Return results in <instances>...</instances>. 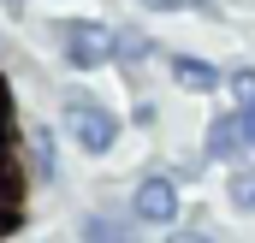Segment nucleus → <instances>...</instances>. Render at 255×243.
Returning a JSON list of instances; mask_svg holds the SVG:
<instances>
[{"instance_id":"obj_1","label":"nucleus","mask_w":255,"mask_h":243,"mask_svg":"<svg viewBox=\"0 0 255 243\" xmlns=\"http://www.w3.org/2000/svg\"><path fill=\"white\" fill-rule=\"evenodd\" d=\"M60 42H65V60L77 65V71H95V65H107L119 54V36H113L107 24H89V18L60 24Z\"/></svg>"},{"instance_id":"obj_2","label":"nucleus","mask_w":255,"mask_h":243,"mask_svg":"<svg viewBox=\"0 0 255 243\" xmlns=\"http://www.w3.org/2000/svg\"><path fill=\"white\" fill-rule=\"evenodd\" d=\"M65 124H71L77 148H89V154H107L113 136H119V119H113L101 101H89V95H71V101H65Z\"/></svg>"},{"instance_id":"obj_3","label":"nucleus","mask_w":255,"mask_h":243,"mask_svg":"<svg viewBox=\"0 0 255 243\" xmlns=\"http://www.w3.org/2000/svg\"><path fill=\"white\" fill-rule=\"evenodd\" d=\"M130 220H136V226H172V220H178V184L166 178V172H148V178L136 184Z\"/></svg>"},{"instance_id":"obj_4","label":"nucleus","mask_w":255,"mask_h":243,"mask_svg":"<svg viewBox=\"0 0 255 243\" xmlns=\"http://www.w3.org/2000/svg\"><path fill=\"white\" fill-rule=\"evenodd\" d=\"M172 83L190 89V95H208V89L220 83V71H214L208 60H196V54H172Z\"/></svg>"},{"instance_id":"obj_5","label":"nucleus","mask_w":255,"mask_h":243,"mask_svg":"<svg viewBox=\"0 0 255 243\" xmlns=\"http://www.w3.org/2000/svg\"><path fill=\"white\" fill-rule=\"evenodd\" d=\"M83 243H136V226L113 220V214H89L83 220Z\"/></svg>"},{"instance_id":"obj_6","label":"nucleus","mask_w":255,"mask_h":243,"mask_svg":"<svg viewBox=\"0 0 255 243\" xmlns=\"http://www.w3.org/2000/svg\"><path fill=\"white\" fill-rule=\"evenodd\" d=\"M238 148H244V119H214V124H208V154L232 160Z\"/></svg>"},{"instance_id":"obj_7","label":"nucleus","mask_w":255,"mask_h":243,"mask_svg":"<svg viewBox=\"0 0 255 243\" xmlns=\"http://www.w3.org/2000/svg\"><path fill=\"white\" fill-rule=\"evenodd\" d=\"M226 83H232V101H238L244 113H255V65H238Z\"/></svg>"},{"instance_id":"obj_8","label":"nucleus","mask_w":255,"mask_h":243,"mask_svg":"<svg viewBox=\"0 0 255 243\" xmlns=\"http://www.w3.org/2000/svg\"><path fill=\"white\" fill-rule=\"evenodd\" d=\"M18 226V190H12V178H0V238Z\"/></svg>"},{"instance_id":"obj_9","label":"nucleus","mask_w":255,"mask_h":243,"mask_svg":"<svg viewBox=\"0 0 255 243\" xmlns=\"http://www.w3.org/2000/svg\"><path fill=\"white\" fill-rule=\"evenodd\" d=\"M232 202L238 208H255V172H232Z\"/></svg>"},{"instance_id":"obj_10","label":"nucleus","mask_w":255,"mask_h":243,"mask_svg":"<svg viewBox=\"0 0 255 243\" xmlns=\"http://www.w3.org/2000/svg\"><path fill=\"white\" fill-rule=\"evenodd\" d=\"M119 54H130V60H148V36H136V30H119Z\"/></svg>"},{"instance_id":"obj_11","label":"nucleus","mask_w":255,"mask_h":243,"mask_svg":"<svg viewBox=\"0 0 255 243\" xmlns=\"http://www.w3.org/2000/svg\"><path fill=\"white\" fill-rule=\"evenodd\" d=\"M142 6H154V12H178V6H196V0H142ZM208 6V0H202Z\"/></svg>"},{"instance_id":"obj_12","label":"nucleus","mask_w":255,"mask_h":243,"mask_svg":"<svg viewBox=\"0 0 255 243\" xmlns=\"http://www.w3.org/2000/svg\"><path fill=\"white\" fill-rule=\"evenodd\" d=\"M166 243H214V238H208V232H172Z\"/></svg>"},{"instance_id":"obj_13","label":"nucleus","mask_w":255,"mask_h":243,"mask_svg":"<svg viewBox=\"0 0 255 243\" xmlns=\"http://www.w3.org/2000/svg\"><path fill=\"white\" fill-rule=\"evenodd\" d=\"M244 119V148H255V113H238Z\"/></svg>"},{"instance_id":"obj_14","label":"nucleus","mask_w":255,"mask_h":243,"mask_svg":"<svg viewBox=\"0 0 255 243\" xmlns=\"http://www.w3.org/2000/svg\"><path fill=\"white\" fill-rule=\"evenodd\" d=\"M12 172V148H6V136H0V178Z\"/></svg>"},{"instance_id":"obj_15","label":"nucleus","mask_w":255,"mask_h":243,"mask_svg":"<svg viewBox=\"0 0 255 243\" xmlns=\"http://www.w3.org/2000/svg\"><path fill=\"white\" fill-rule=\"evenodd\" d=\"M12 6H24V0H12Z\"/></svg>"}]
</instances>
